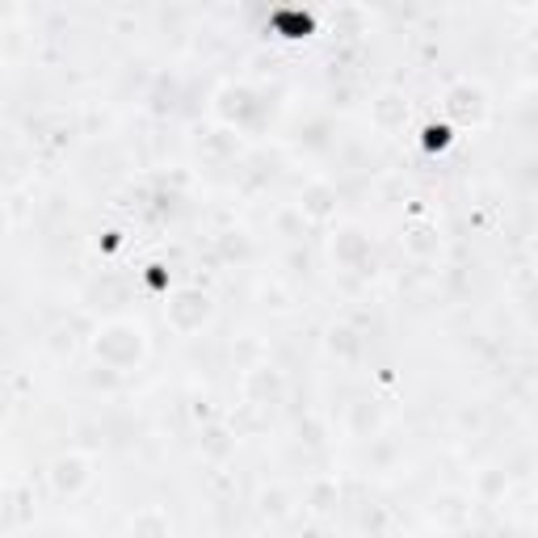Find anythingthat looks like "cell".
I'll list each match as a JSON object with an SVG mask.
<instances>
[{
	"label": "cell",
	"mask_w": 538,
	"mask_h": 538,
	"mask_svg": "<svg viewBox=\"0 0 538 538\" xmlns=\"http://www.w3.org/2000/svg\"><path fill=\"white\" fill-rule=\"evenodd\" d=\"M446 143H450V127H442V122H429L425 127V147L429 151H442Z\"/></svg>",
	"instance_id": "1"
},
{
	"label": "cell",
	"mask_w": 538,
	"mask_h": 538,
	"mask_svg": "<svg viewBox=\"0 0 538 538\" xmlns=\"http://www.w3.org/2000/svg\"><path fill=\"white\" fill-rule=\"evenodd\" d=\"M274 21H278L282 30H290V34H307V30H311V17H303V13H278Z\"/></svg>",
	"instance_id": "2"
}]
</instances>
